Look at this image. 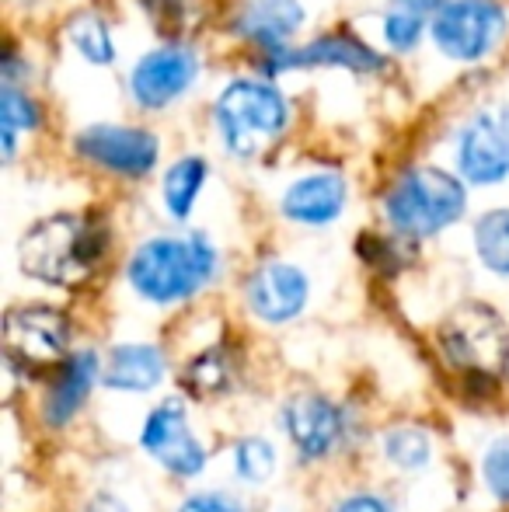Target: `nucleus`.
<instances>
[{
  "mask_svg": "<svg viewBox=\"0 0 509 512\" xmlns=\"http://www.w3.org/2000/svg\"><path fill=\"white\" fill-rule=\"evenodd\" d=\"M0 122H4V161H11L14 147H18L14 140H18L21 129H35V126H39V108H35V102L21 88H14V84H4Z\"/></svg>",
  "mask_w": 509,
  "mask_h": 512,
  "instance_id": "b1692460",
  "label": "nucleus"
},
{
  "mask_svg": "<svg viewBox=\"0 0 509 512\" xmlns=\"http://www.w3.org/2000/svg\"><path fill=\"white\" fill-rule=\"evenodd\" d=\"M231 380H234V366L224 349L203 352V356L192 359L182 373V384L189 387V394H196V398H217V394H224L227 387H231Z\"/></svg>",
  "mask_w": 509,
  "mask_h": 512,
  "instance_id": "412c9836",
  "label": "nucleus"
},
{
  "mask_svg": "<svg viewBox=\"0 0 509 512\" xmlns=\"http://www.w3.org/2000/svg\"><path fill=\"white\" fill-rule=\"evenodd\" d=\"M475 248L485 269L509 276V209H492L475 223Z\"/></svg>",
  "mask_w": 509,
  "mask_h": 512,
  "instance_id": "4be33fe9",
  "label": "nucleus"
},
{
  "mask_svg": "<svg viewBox=\"0 0 509 512\" xmlns=\"http://www.w3.org/2000/svg\"><path fill=\"white\" fill-rule=\"evenodd\" d=\"M217 272V248L203 234L154 237L129 258V283L150 304H178L203 290Z\"/></svg>",
  "mask_w": 509,
  "mask_h": 512,
  "instance_id": "f03ea898",
  "label": "nucleus"
},
{
  "mask_svg": "<svg viewBox=\"0 0 509 512\" xmlns=\"http://www.w3.org/2000/svg\"><path fill=\"white\" fill-rule=\"evenodd\" d=\"M67 32H70L74 49L88 63H95V67H109V63H116V42H112L109 25H105L98 14H77V18L70 21Z\"/></svg>",
  "mask_w": 509,
  "mask_h": 512,
  "instance_id": "5701e85b",
  "label": "nucleus"
},
{
  "mask_svg": "<svg viewBox=\"0 0 509 512\" xmlns=\"http://www.w3.org/2000/svg\"><path fill=\"white\" fill-rule=\"evenodd\" d=\"M81 157L126 178H143L157 164V136L133 126H91L77 136Z\"/></svg>",
  "mask_w": 509,
  "mask_h": 512,
  "instance_id": "9d476101",
  "label": "nucleus"
},
{
  "mask_svg": "<svg viewBox=\"0 0 509 512\" xmlns=\"http://www.w3.org/2000/svg\"><path fill=\"white\" fill-rule=\"evenodd\" d=\"M447 4V0H391L384 14V39L391 49L408 53L412 46H419L426 25L436 18V11Z\"/></svg>",
  "mask_w": 509,
  "mask_h": 512,
  "instance_id": "6ab92c4d",
  "label": "nucleus"
},
{
  "mask_svg": "<svg viewBox=\"0 0 509 512\" xmlns=\"http://www.w3.org/2000/svg\"><path fill=\"white\" fill-rule=\"evenodd\" d=\"M178 512H245L238 506V502L231 499V495H213V492H206V495H192L189 502H185Z\"/></svg>",
  "mask_w": 509,
  "mask_h": 512,
  "instance_id": "cd10ccee",
  "label": "nucleus"
},
{
  "mask_svg": "<svg viewBox=\"0 0 509 512\" xmlns=\"http://www.w3.org/2000/svg\"><path fill=\"white\" fill-rule=\"evenodd\" d=\"M346 206V182L342 175H307L293 182L283 196V213L293 223H307V227H325Z\"/></svg>",
  "mask_w": 509,
  "mask_h": 512,
  "instance_id": "2eb2a0df",
  "label": "nucleus"
},
{
  "mask_svg": "<svg viewBox=\"0 0 509 512\" xmlns=\"http://www.w3.org/2000/svg\"><path fill=\"white\" fill-rule=\"evenodd\" d=\"M457 168L475 185L509 178V102L482 108L464 122L457 136Z\"/></svg>",
  "mask_w": 509,
  "mask_h": 512,
  "instance_id": "6e6552de",
  "label": "nucleus"
},
{
  "mask_svg": "<svg viewBox=\"0 0 509 512\" xmlns=\"http://www.w3.org/2000/svg\"><path fill=\"white\" fill-rule=\"evenodd\" d=\"M300 21H304V7L300 0H252L241 11L238 32L252 39L255 46L279 49L297 35Z\"/></svg>",
  "mask_w": 509,
  "mask_h": 512,
  "instance_id": "dca6fc26",
  "label": "nucleus"
},
{
  "mask_svg": "<svg viewBox=\"0 0 509 512\" xmlns=\"http://www.w3.org/2000/svg\"><path fill=\"white\" fill-rule=\"evenodd\" d=\"M335 512H391V509L377 495H353V499H346Z\"/></svg>",
  "mask_w": 509,
  "mask_h": 512,
  "instance_id": "c85d7f7f",
  "label": "nucleus"
},
{
  "mask_svg": "<svg viewBox=\"0 0 509 512\" xmlns=\"http://www.w3.org/2000/svg\"><path fill=\"white\" fill-rule=\"evenodd\" d=\"M509 14L496 0H447L433 18V42L447 60L478 63L506 39Z\"/></svg>",
  "mask_w": 509,
  "mask_h": 512,
  "instance_id": "0eeeda50",
  "label": "nucleus"
},
{
  "mask_svg": "<svg viewBox=\"0 0 509 512\" xmlns=\"http://www.w3.org/2000/svg\"><path fill=\"white\" fill-rule=\"evenodd\" d=\"M464 206H468L464 185L440 168L405 171L384 199L387 223L405 237L440 234L443 227L461 220Z\"/></svg>",
  "mask_w": 509,
  "mask_h": 512,
  "instance_id": "20e7f679",
  "label": "nucleus"
},
{
  "mask_svg": "<svg viewBox=\"0 0 509 512\" xmlns=\"http://www.w3.org/2000/svg\"><path fill=\"white\" fill-rule=\"evenodd\" d=\"M440 349L468 377L499 380L509 366V328L492 307L461 304L440 324Z\"/></svg>",
  "mask_w": 509,
  "mask_h": 512,
  "instance_id": "39448f33",
  "label": "nucleus"
},
{
  "mask_svg": "<svg viewBox=\"0 0 509 512\" xmlns=\"http://www.w3.org/2000/svg\"><path fill=\"white\" fill-rule=\"evenodd\" d=\"M220 140L234 157H258L269 150L290 126V105L279 88L262 81H234L213 105Z\"/></svg>",
  "mask_w": 509,
  "mask_h": 512,
  "instance_id": "7ed1b4c3",
  "label": "nucleus"
},
{
  "mask_svg": "<svg viewBox=\"0 0 509 512\" xmlns=\"http://www.w3.org/2000/svg\"><path fill=\"white\" fill-rule=\"evenodd\" d=\"M206 185V161L203 157H182L168 168L161 185V196H164V209H168L175 220H185L196 206L199 192Z\"/></svg>",
  "mask_w": 509,
  "mask_h": 512,
  "instance_id": "aec40b11",
  "label": "nucleus"
},
{
  "mask_svg": "<svg viewBox=\"0 0 509 512\" xmlns=\"http://www.w3.org/2000/svg\"><path fill=\"white\" fill-rule=\"evenodd\" d=\"M234 464H238V474L245 481H265L276 471V450L265 439H245V443H238Z\"/></svg>",
  "mask_w": 509,
  "mask_h": 512,
  "instance_id": "a878e982",
  "label": "nucleus"
},
{
  "mask_svg": "<svg viewBox=\"0 0 509 512\" xmlns=\"http://www.w3.org/2000/svg\"><path fill=\"white\" fill-rule=\"evenodd\" d=\"M164 377V356L154 345H119L112 349L102 380L116 391H150Z\"/></svg>",
  "mask_w": 509,
  "mask_h": 512,
  "instance_id": "a211bd4d",
  "label": "nucleus"
},
{
  "mask_svg": "<svg viewBox=\"0 0 509 512\" xmlns=\"http://www.w3.org/2000/svg\"><path fill=\"white\" fill-rule=\"evenodd\" d=\"M91 512H129V509L119 499H109V495H102V499L91 506Z\"/></svg>",
  "mask_w": 509,
  "mask_h": 512,
  "instance_id": "c756f323",
  "label": "nucleus"
},
{
  "mask_svg": "<svg viewBox=\"0 0 509 512\" xmlns=\"http://www.w3.org/2000/svg\"><path fill=\"white\" fill-rule=\"evenodd\" d=\"M140 439H143V446H147V453L164 471L182 474V478H192V474L203 471L206 450L199 446V439L192 436L189 415H185L182 401H164V405H157L150 411Z\"/></svg>",
  "mask_w": 509,
  "mask_h": 512,
  "instance_id": "1a4fd4ad",
  "label": "nucleus"
},
{
  "mask_svg": "<svg viewBox=\"0 0 509 512\" xmlns=\"http://www.w3.org/2000/svg\"><path fill=\"white\" fill-rule=\"evenodd\" d=\"M98 380V356L95 352H77L56 370V384L46 398V422L67 425L77 415V408L88 401L91 387Z\"/></svg>",
  "mask_w": 509,
  "mask_h": 512,
  "instance_id": "f3484780",
  "label": "nucleus"
},
{
  "mask_svg": "<svg viewBox=\"0 0 509 512\" xmlns=\"http://www.w3.org/2000/svg\"><path fill=\"white\" fill-rule=\"evenodd\" d=\"M485 485L496 499L509 502V436L496 439L485 453Z\"/></svg>",
  "mask_w": 509,
  "mask_h": 512,
  "instance_id": "bb28decb",
  "label": "nucleus"
},
{
  "mask_svg": "<svg viewBox=\"0 0 509 512\" xmlns=\"http://www.w3.org/2000/svg\"><path fill=\"white\" fill-rule=\"evenodd\" d=\"M199 77V56L185 46H161L147 53L129 74V91L143 108H164L189 91Z\"/></svg>",
  "mask_w": 509,
  "mask_h": 512,
  "instance_id": "9b49d317",
  "label": "nucleus"
},
{
  "mask_svg": "<svg viewBox=\"0 0 509 512\" xmlns=\"http://www.w3.org/2000/svg\"><path fill=\"white\" fill-rule=\"evenodd\" d=\"M384 457L401 471H419L429 464V436L419 429H394L384 436Z\"/></svg>",
  "mask_w": 509,
  "mask_h": 512,
  "instance_id": "393cba45",
  "label": "nucleus"
},
{
  "mask_svg": "<svg viewBox=\"0 0 509 512\" xmlns=\"http://www.w3.org/2000/svg\"><path fill=\"white\" fill-rule=\"evenodd\" d=\"M307 276L297 265L286 262H269L248 279V307L255 310V317L269 324H283L304 310L307 304Z\"/></svg>",
  "mask_w": 509,
  "mask_h": 512,
  "instance_id": "f8f14e48",
  "label": "nucleus"
},
{
  "mask_svg": "<svg viewBox=\"0 0 509 512\" xmlns=\"http://www.w3.org/2000/svg\"><path fill=\"white\" fill-rule=\"evenodd\" d=\"M70 324L56 307L28 304L14 307L4 317V352L21 373L42 377L67 363Z\"/></svg>",
  "mask_w": 509,
  "mask_h": 512,
  "instance_id": "423d86ee",
  "label": "nucleus"
},
{
  "mask_svg": "<svg viewBox=\"0 0 509 512\" xmlns=\"http://www.w3.org/2000/svg\"><path fill=\"white\" fill-rule=\"evenodd\" d=\"M105 251V234L91 216L56 213L21 237V272L49 286H77L91 276Z\"/></svg>",
  "mask_w": 509,
  "mask_h": 512,
  "instance_id": "f257e3e1",
  "label": "nucleus"
},
{
  "mask_svg": "<svg viewBox=\"0 0 509 512\" xmlns=\"http://www.w3.org/2000/svg\"><path fill=\"white\" fill-rule=\"evenodd\" d=\"M286 432L304 457H325L342 439V411L318 394H300L283 411Z\"/></svg>",
  "mask_w": 509,
  "mask_h": 512,
  "instance_id": "ddd939ff",
  "label": "nucleus"
},
{
  "mask_svg": "<svg viewBox=\"0 0 509 512\" xmlns=\"http://www.w3.org/2000/svg\"><path fill=\"white\" fill-rule=\"evenodd\" d=\"M290 67H342L356 70V74H370V70H381L384 60L367 42L353 39V35H321V39H314L311 46L297 49V53H279L269 70Z\"/></svg>",
  "mask_w": 509,
  "mask_h": 512,
  "instance_id": "4468645a",
  "label": "nucleus"
}]
</instances>
